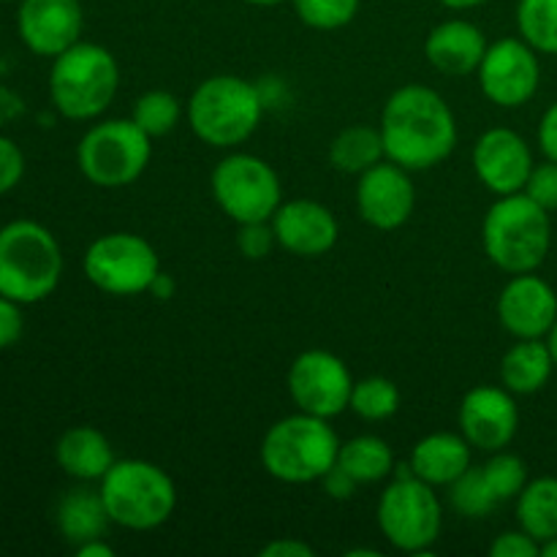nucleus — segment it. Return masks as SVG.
<instances>
[{
	"instance_id": "nucleus-1",
	"label": "nucleus",
	"mask_w": 557,
	"mask_h": 557,
	"mask_svg": "<svg viewBox=\"0 0 557 557\" xmlns=\"http://www.w3.org/2000/svg\"><path fill=\"white\" fill-rule=\"evenodd\" d=\"M381 136L389 161L408 172L438 166L457 147V117L449 101L428 85H403L381 109Z\"/></svg>"
},
{
	"instance_id": "nucleus-2",
	"label": "nucleus",
	"mask_w": 557,
	"mask_h": 557,
	"mask_svg": "<svg viewBox=\"0 0 557 557\" xmlns=\"http://www.w3.org/2000/svg\"><path fill=\"white\" fill-rule=\"evenodd\" d=\"M482 245L487 259L506 275L536 272L553 245L549 212L522 190L498 196L484 215Z\"/></svg>"
},
{
	"instance_id": "nucleus-3",
	"label": "nucleus",
	"mask_w": 557,
	"mask_h": 557,
	"mask_svg": "<svg viewBox=\"0 0 557 557\" xmlns=\"http://www.w3.org/2000/svg\"><path fill=\"white\" fill-rule=\"evenodd\" d=\"M341 455V438L330 419L292 413L272 424L261 438V466L283 484H313L326 476Z\"/></svg>"
},
{
	"instance_id": "nucleus-4",
	"label": "nucleus",
	"mask_w": 557,
	"mask_h": 557,
	"mask_svg": "<svg viewBox=\"0 0 557 557\" xmlns=\"http://www.w3.org/2000/svg\"><path fill=\"white\" fill-rule=\"evenodd\" d=\"M63 250L54 234L36 221H11L0 228V294L36 305L58 288Z\"/></svg>"
},
{
	"instance_id": "nucleus-5",
	"label": "nucleus",
	"mask_w": 557,
	"mask_h": 557,
	"mask_svg": "<svg viewBox=\"0 0 557 557\" xmlns=\"http://www.w3.org/2000/svg\"><path fill=\"white\" fill-rule=\"evenodd\" d=\"M120 87V65L107 47L76 41L49 69V96L54 109L69 120L101 117Z\"/></svg>"
},
{
	"instance_id": "nucleus-6",
	"label": "nucleus",
	"mask_w": 557,
	"mask_h": 557,
	"mask_svg": "<svg viewBox=\"0 0 557 557\" xmlns=\"http://www.w3.org/2000/svg\"><path fill=\"white\" fill-rule=\"evenodd\" d=\"M188 125L205 145L228 150L256 134L264 114L259 90L248 79L234 74H218L201 82L190 96Z\"/></svg>"
},
{
	"instance_id": "nucleus-7",
	"label": "nucleus",
	"mask_w": 557,
	"mask_h": 557,
	"mask_svg": "<svg viewBox=\"0 0 557 557\" xmlns=\"http://www.w3.org/2000/svg\"><path fill=\"white\" fill-rule=\"evenodd\" d=\"M109 520L128 531H156L177 509V487L161 466L147 460H114L101 479Z\"/></svg>"
},
{
	"instance_id": "nucleus-8",
	"label": "nucleus",
	"mask_w": 557,
	"mask_h": 557,
	"mask_svg": "<svg viewBox=\"0 0 557 557\" xmlns=\"http://www.w3.org/2000/svg\"><path fill=\"white\" fill-rule=\"evenodd\" d=\"M375 520L381 536L397 553L428 555L444 528V506L433 484L413 476L411 466H403L389 487L381 493Z\"/></svg>"
},
{
	"instance_id": "nucleus-9",
	"label": "nucleus",
	"mask_w": 557,
	"mask_h": 557,
	"mask_svg": "<svg viewBox=\"0 0 557 557\" xmlns=\"http://www.w3.org/2000/svg\"><path fill=\"white\" fill-rule=\"evenodd\" d=\"M152 139L134 120H103L76 145V166L98 188H125L150 166Z\"/></svg>"
},
{
	"instance_id": "nucleus-10",
	"label": "nucleus",
	"mask_w": 557,
	"mask_h": 557,
	"mask_svg": "<svg viewBox=\"0 0 557 557\" xmlns=\"http://www.w3.org/2000/svg\"><path fill=\"white\" fill-rule=\"evenodd\" d=\"M85 275L98 292L112 297H136L150 292L161 275V259L150 239L134 232H109L85 250Z\"/></svg>"
},
{
	"instance_id": "nucleus-11",
	"label": "nucleus",
	"mask_w": 557,
	"mask_h": 557,
	"mask_svg": "<svg viewBox=\"0 0 557 557\" xmlns=\"http://www.w3.org/2000/svg\"><path fill=\"white\" fill-rule=\"evenodd\" d=\"M212 199L234 223L270 221L283 205V185L275 169L250 152H232L212 172Z\"/></svg>"
},
{
	"instance_id": "nucleus-12",
	"label": "nucleus",
	"mask_w": 557,
	"mask_h": 557,
	"mask_svg": "<svg viewBox=\"0 0 557 557\" xmlns=\"http://www.w3.org/2000/svg\"><path fill=\"white\" fill-rule=\"evenodd\" d=\"M354 379L337 354L324 348L302 351L288 368V395L302 413L335 419L351 403Z\"/></svg>"
},
{
	"instance_id": "nucleus-13",
	"label": "nucleus",
	"mask_w": 557,
	"mask_h": 557,
	"mask_svg": "<svg viewBox=\"0 0 557 557\" xmlns=\"http://www.w3.org/2000/svg\"><path fill=\"white\" fill-rule=\"evenodd\" d=\"M476 76L487 101L500 109H517L539 92L542 63L525 38H500L487 47Z\"/></svg>"
},
{
	"instance_id": "nucleus-14",
	"label": "nucleus",
	"mask_w": 557,
	"mask_h": 557,
	"mask_svg": "<svg viewBox=\"0 0 557 557\" xmlns=\"http://www.w3.org/2000/svg\"><path fill=\"white\" fill-rule=\"evenodd\" d=\"M417 207V188L411 172L384 158L373 169L359 174L357 210L368 226L379 232H395L406 226Z\"/></svg>"
},
{
	"instance_id": "nucleus-15",
	"label": "nucleus",
	"mask_w": 557,
	"mask_h": 557,
	"mask_svg": "<svg viewBox=\"0 0 557 557\" xmlns=\"http://www.w3.org/2000/svg\"><path fill=\"white\" fill-rule=\"evenodd\" d=\"M460 430L473 449L493 455L506 449L520 430V408L506 386H473L460 403Z\"/></svg>"
},
{
	"instance_id": "nucleus-16",
	"label": "nucleus",
	"mask_w": 557,
	"mask_h": 557,
	"mask_svg": "<svg viewBox=\"0 0 557 557\" xmlns=\"http://www.w3.org/2000/svg\"><path fill=\"white\" fill-rule=\"evenodd\" d=\"M498 321L517 341H542L557 321V294L533 272L511 275L498 294Z\"/></svg>"
},
{
	"instance_id": "nucleus-17",
	"label": "nucleus",
	"mask_w": 557,
	"mask_h": 557,
	"mask_svg": "<svg viewBox=\"0 0 557 557\" xmlns=\"http://www.w3.org/2000/svg\"><path fill=\"white\" fill-rule=\"evenodd\" d=\"M533 152L528 141L511 128H490L473 147V172L479 183L495 196L525 190L533 172Z\"/></svg>"
},
{
	"instance_id": "nucleus-18",
	"label": "nucleus",
	"mask_w": 557,
	"mask_h": 557,
	"mask_svg": "<svg viewBox=\"0 0 557 557\" xmlns=\"http://www.w3.org/2000/svg\"><path fill=\"white\" fill-rule=\"evenodd\" d=\"M85 11L79 0H22L16 30L33 54L58 58L82 41Z\"/></svg>"
},
{
	"instance_id": "nucleus-19",
	"label": "nucleus",
	"mask_w": 557,
	"mask_h": 557,
	"mask_svg": "<svg viewBox=\"0 0 557 557\" xmlns=\"http://www.w3.org/2000/svg\"><path fill=\"white\" fill-rule=\"evenodd\" d=\"M277 245L299 259H319L337 245L341 226L326 205L315 199L283 201L270 218Z\"/></svg>"
},
{
	"instance_id": "nucleus-20",
	"label": "nucleus",
	"mask_w": 557,
	"mask_h": 557,
	"mask_svg": "<svg viewBox=\"0 0 557 557\" xmlns=\"http://www.w3.org/2000/svg\"><path fill=\"white\" fill-rule=\"evenodd\" d=\"M487 47L482 27L468 20H446L424 38V58L441 74L468 76L476 74Z\"/></svg>"
},
{
	"instance_id": "nucleus-21",
	"label": "nucleus",
	"mask_w": 557,
	"mask_h": 557,
	"mask_svg": "<svg viewBox=\"0 0 557 557\" xmlns=\"http://www.w3.org/2000/svg\"><path fill=\"white\" fill-rule=\"evenodd\" d=\"M411 473L433 487H449L473 466V446L466 435L430 433L411 449Z\"/></svg>"
},
{
	"instance_id": "nucleus-22",
	"label": "nucleus",
	"mask_w": 557,
	"mask_h": 557,
	"mask_svg": "<svg viewBox=\"0 0 557 557\" xmlns=\"http://www.w3.org/2000/svg\"><path fill=\"white\" fill-rule=\"evenodd\" d=\"M54 460L76 482H101L114 466V451L107 435L90 424L65 430L54 446Z\"/></svg>"
},
{
	"instance_id": "nucleus-23",
	"label": "nucleus",
	"mask_w": 557,
	"mask_h": 557,
	"mask_svg": "<svg viewBox=\"0 0 557 557\" xmlns=\"http://www.w3.org/2000/svg\"><path fill=\"white\" fill-rule=\"evenodd\" d=\"M555 370L547 337L542 341H517L500 359V384L511 395H536L549 384Z\"/></svg>"
},
{
	"instance_id": "nucleus-24",
	"label": "nucleus",
	"mask_w": 557,
	"mask_h": 557,
	"mask_svg": "<svg viewBox=\"0 0 557 557\" xmlns=\"http://www.w3.org/2000/svg\"><path fill=\"white\" fill-rule=\"evenodd\" d=\"M58 528L74 547L90 542V539H101L107 533L109 511L103 506V498L98 490L76 487L60 498L58 504Z\"/></svg>"
},
{
	"instance_id": "nucleus-25",
	"label": "nucleus",
	"mask_w": 557,
	"mask_h": 557,
	"mask_svg": "<svg viewBox=\"0 0 557 557\" xmlns=\"http://www.w3.org/2000/svg\"><path fill=\"white\" fill-rule=\"evenodd\" d=\"M517 522L539 544L557 539V479L542 476L517 495Z\"/></svg>"
},
{
	"instance_id": "nucleus-26",
	"label": "nucleus",
	"mask_w": 557,
	"mask_h": 557,
	"mask_svg": "<svg viewBox=\"0 0 557 557\" xmlns=\"http://www.w3.org/2000/svg\"><path fill=\"white\" fill-rule=\"evenodd\" d=\"M386 158L384 136L370 125H351L343 128L330 145V163L341 174H362Z\"/></svg>"
},
{
	"instance_id": "nucleus-27",
	"label": "nucleus",
	"mask_w": 557,
	"mask_h": 557,
	"mask_svg": "<svg viewBox=\"0 0 557 557\" xmlns=\"http://www.w3.org/2000/svg\"><path fill=\"white\" fill-rule=\"evenodd\" d=\"M337 466L351 473L359 484H379L395 473V455L379 435H357L341 444Z\"/></svg>"
},
{
	"instance_id": "nucleus-28",
	"label": "nucleus",
	"mask_w": 557,
	"mask_h": 557,
	"mask_svg": "<svg viewBox=\"0 0 557 557\" xmlns=\"http://www.w3.org/2000/svg\"><path fill=\"white\" fill-rule=\"evenodd\" d=\"M348 408L364 422H386L400 408V389L395 381L384 379V375H368L362 381H354Z\"/></svg>"
},
{
	"instance_id": "nucleus-29",
	"label": "nucleus",
	"mask_w": 557,
	"mask_h": 557,
	"mask_svg": "<svg viewBox=\"0 0 557 557\" xmlns=\"http://www.w3.org/2000/svg\"><path fill=\"white\" fill-rule=\"evenodd\" d=\"M517 27L536 52L557 54V0H520Z\"/></svg>"
},
{
	"instance_id": "nucleus-30",
	"label": "nucleus",
	"mask_w": 557,
	"mask_h": 557,
	"mask_svg": "<svg viewBox=\"0 0 557 557\" xmlns=\"http://www.w3.org/2000/svg\"><path fill=\"white\" fill-rule=\"evenodd\" d=\"M449 504L466 520H484V517L493 515L498 498L490 490L482 466H471L449 484Z\"/></svg>"
},
{
	"instance_id": "nucleus-31",
	"label": "nucleus",
	"mask_w": 557,
	"mask_h": 557,
	"mask_svg": "<svg viewBox=\"0 0 557 557\" xmlns=\"http://www.w3.org/2000/svg\"><path fill=\"white\" fill-rule=\"evenodd\" d=\"M180 117H183V107H180L177 96L169 90H147L136 98L131 120L145 131L150 139L166 136L177 128Z\"/></svg>"
},
{
	"instance_id": "nucleus-32",
	"label": "nucleus",
	"mask_w": 557,
	"mask_h": 557,
	"mask_svg": "<svg viewBox=\"0 0 557 557\" xmlns=\"http://www.w3.org/2000/svg\"><path fill=\"white\" fill-rule=\"evenodd\" d=\"M484 479H487L490 490L498 498V504L515 500L517 495L525 490L528 484V466L522 457L511 455V451H493L490 460L482 466Z\"/></svg>"
},
{
	"instance_id": "nucleus-33",
	"label": "nucleus",
	"mask_w": 557,
	"mask_h": 557,
	"mask_svg": "<svg viewBox=\"0 0 557 557\" xmlns=\"http://www.w3.org/2000/svg\"><path fill=\"white\" fill-rule=\"evenodd\" d=\"M299 20L313 30H341L359 14V0H292Z\"/></svg>"
},
{
	"instance_id": "nucleus-34",
	"label": "nucleus",
	"mask_w": 557,
	"mask_h": 557,
	"mask_svg": "<svg viewBox=\"0 0 557 557\" xmlns=\"http://www.w3.org/2000/svg\"><path fill=\"white\" fill-rule=\"evenodd\" d=\"M277 245L275 228L270 221H256V223H239L237 234V248L245 259H267L272 253V248Z\"/></svg>"
},
{
	"instance_id": "nucleus-35",
	"label": "nucleus",
	"mask_w": 557,
	"mask_h": 557,
	"mask_svg": "<svg viewBox=\"0 0 557 557\" xmlns=\"http://www.w3.org/2000/svg\"><path fill=\"white\" fill-rule=\"evenodd\" d=\"M522 194L531 196L539 207H544L547 212L557 210V161H544L536 163L528 177L525 190Z\"/></svg>"
},
{
	"instance_id": "nucleus-36",
	"label": "nucleus",
	"mask_w": 557,
	"mask_h": 557,
	"mask_svg": "<svg viewBox=\"0 0 557 557\" xmlns=\"http://www.w3.org/2000/svg\"><path fill=\"white\" fill-rule=\"evenodd\" d=\"M25 174V156L9 136H0V196L14 190Z\"/></svg>"
},
{
	"instance_id": "nucleus-37",
	"label": "nucleus",
	"mask_w": 557,
	"mask_h": 557,
	"mask_svg": "<svg viewBox=\"0 0 557 557\" xmlns=\"http://www.w3.org/2000/svg\"><path fill=\"white\" fill-rule=\"evenodd\" d=\"M490 555L493 557H539L542 555V544L525 531H506L490 544Z\"/></svg>"
},
{
	"instance_id": "nucleus-38",
	"label": "nucleus",
	"mask_w": 557,
	"mask_h": 557,
	"mask_svg": "<svg viewBox=\"0 0 557 557\" xmlns=\"http://www.w3.org/2000/svg\"><path fill=\"white\" fill-rule=\"evenodd\" d=\"M25 332V319H22V305L0 294V351L20 343Z\"/></svg>"
},
{
	"instance_id": "nucleus-39",
	"label": "nucleus",
	"mask_w": 557,
	"mask_h": 557,
	"mask_svg": "<svg viewBox=\"0 0 557 557\" xmlns=\"http://www.w3.org/2000/svg\"><path fill=\"white\" fill-rule=\"evenodd\" d=\"M319 484L324 487V493L330 495V498H335V500L354 498V493H357V487H359L357 479H354L348 471H343L337 462L330 468V471H326V476L321 479Z\"/></svg>"
},
{
	"instance_id": "nucleus-40",
	"label": "nucleus",
	"mask_w": 557,
	"mask_h": 557,
	"mask_svg": "<svg viewBox=\"0 0 557 557\" xmlns=\"http://www.w3.org/2000/svg\"><path fill=\"white\" fill-rule=\"evenodd\" d=\"M539 147L549 161H557V101L544 112L539 123Z\"/></svg>"
},
{
	"instance_id": "nucleus-41",
	"label": "nucleus",
	"mask_w": 557,
	"mask_h": 557,
	"mask_svg": "<svg viewBox=\"0 0 557 557\" xmlns=\"http://www.w3.org/2000/svg\"><path fill=\"white\" fill-rule=\"evenodd\" d=\"M313 547L299 539H275L267 547H261V557H313Z\"/></svg>"
},
{
	"instance_id": "nucleus-42",
	"label": "nucleus",
	"mask_w": 557,
	"mask_h": 557,
	"mask_svg": "<svg viewBox=\"0 0 557 557\" xmlns=\"http://www.w3.org/2000/svg\"><path fill=\"white\" fill-rule=\"evenodd\" d=\"M76 549V555L79 557H112L114 555V549L109 547L107 544V539H90V542H85V544H79V547H74Z\"/></svg>"
},
{
	"instance_id": "nucleus-43",
	"label": "nucleus",
	"mask_w": 557,
	"mask_h": 557,
	"mask_svg": "<svg viewBox=\"0 0 557 557\" xmlns=\"http://www.w3.org/2000/svg\"><path fill=\"white\" fill-rule=\"evenodd\" d=\"M150 294H152V297H158V299H169L174 294V281L161 272V275H158L156 281H152Z\"/></svg>"
},
{
	"instance_id": "nucleus-44",
	"label": "nucleus",
	"mask_w": 557,
	"mask_h": 557,
	"mask_svg": "<svg viewBox=\"0 0 557 557\" xmlns=\"http://www.w3.org/2000/svg\"><path fill=\"white\" fill-rule=\"evenodd\" d=\"M441 5L446 9H455V11H468V9H476V5L487 3V0H438Z\"/></svg>"
},
{
	"instance_id": "nucleus-45",
	"label": "nucleus",
	"mask_w": 557,
	"mask_h": 557,
	"mask_svg": "<svg viewBox=\"0 0 557 557\" xmlns=\"http://www.w3.org/2000/svg\"><path fill=\"white\" fill-rule=\"evenodd\" d=\"M547 346H549V351H553V359H555V370H557V321H555L553 332H549V335H547Z\"/></svg>"
},
{
	"instance_id": "nucleus-46",
	"label": "nucleus",
	"mask_w": 557,
	"mask_h": 557,
	"mask_svg": "<svg viewBox=\"0 0 557 557\" xmlns=\"http://www.w3.org/2000/svg\"><path fill=\"white\" fill-rule=\"evenodd\" d=\"M243 3L261 5V9H272V5H281V3H286V0H243Z\"/></svg>"
},
{
	"instance_id": "nucleus-47",
	"label": "nucleus",
	"mask_w": 557,
	"mask_h": 557,
	"mask_svg": "<svg viewBox=\"0 0 557 557\" xmlns=\"http://www.w3.org/2000/svg\"><path fill=\"white\" fill-rule=\"evenodd\" d=\"M348 557H379V549H348Z\"/></svg>"
},
{
	"instance_id": "nucleus-48",
	"label": "nucleus",
	"mask_w": 557,
	"mask_h": 557,
	"mask_svg": "<svg viewBox=\"0 0 557 557\" xmlns=\"http://www.w3.org/2000/svg\"><path fill=\"white\" fill-rule=\"evenodd\" d=\"M542 555L544 557H557V539H553V542L542 544Z\"/></svg>"
}]
</instances>
